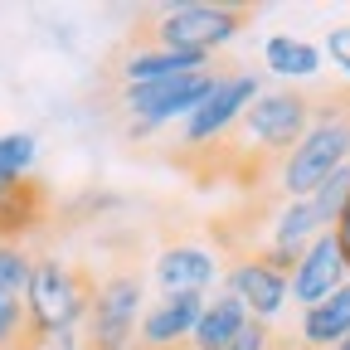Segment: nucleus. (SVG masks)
Listing matches in <instances>:
<instances>
[{
	"instance_id": "nucleus-7",
	"label": "nucleus",
	"mask_w": 350,
	"mask_h": 350,
	"mask_svg": "<svg viewBox=\"0 0 350 350\" xmlns=\"http://www.w3.org/2000/svg\"><path fill=\"white\" fill-rule=\"evenodd\" d=\"M214 68L209 73H185V78H165V83H142V88H122V107L131 117V137H151V131L185 122L214 88Z\"/></svg>"
},
{
	"instance_id": "nucleus-15",
	"label": "nucleus",
	"mask_w": 350,
	"mask_h": 350,
	"mask_svg": "<svg viewBox=\"0 0 350 350\" xmlns=\"http://www.w3.org/2000/svg\"><path fill=\"white\" fill-rule=\"evenodd\" d=\"M262 68L282 83H306L326 68V54H321V44L301 39V34H268L262 39Z\"/></svg>"
},
{
	"instance_id": "nucleus-18",
	"label": "nucleus",
	"mask_w": 350,
	"mask_h": 350,
	"mask_svg": "<svg viewBox=\"0 0 350 350\" xmlns=\"http://www.w3.org/2000/svg\"><path fill=\"white\" fill-rule=\"evenodd\" d=\"M39 219H44V195L34 180L5 190L0 195V243H20V234H29Z\"/></svg>"
},
{
	"instance_id": "nucleus-10",
	"label": "nucleus",
	"mask_w": 350,
	"mask_h": 350,
	"mask_svg": "<svg viewBox=\"0 0 350 350\" xmlns=\"http://www.w3.org/2000/svg\"><path fill=\"white\" fill-rule=\"evenodd\" d=\"M345 282H350V262H345V248H340L336 229H326L312 248L292 262V273H287V292H292L297 312H306V306L336 297Z\"/></svg>"
},
{
	"instance_id": "nucleus-24",
	"label": "nucleus",
	"mask_w": 350,
	"mask_h": 350,
	"mask_svg": "<svg viewBox=\"0 0 350 350\" xmlns=\"http://www.w3.org/2000/svg\"><path fill=\"white\" fill-rule=\"evenodd\" d=\"M336 350H350V336H345V340H340V345H336Z\"/></svg>"
},
{
	"instance_id": "nucleus-1",
	"label": "nucleus",
	"mask_w": 350,
	"mask_h": 350,
	"mask_svg": "<svg viewBox=\"0 0 350 350\" xmlns=\"http://www.w3.org/2000/svg\"><path fill=\"white\" fill-rule=\"evenodd\" d=\"M93 278L78 262L44 253L25 282V350H83Z\"/></svg>"
},
{
	"instance_id": "nucleus-5",
	"label": "nucleus",
	"mask_w": 350,
	"mask_h": 350,
	"mask_svg": "<svg viewBox=\"0 0 350 350\" xmlns=\"http://www.w3.org/2000/svg\"><path fill=\"white\" fill-rule=\"evenodd\" d=\"M317 117V103L297 93V88H262L258 103L243 112L239 122V137H243V151L248 156H262V161H282L301 137H306V126H312Z\"/></svg>"
},
{
	"instance_id": "nucleus-12",
	"label": "nucleus",
	"mask_w": 350,
	"mask_h": 350,
	"mask_svg": "<svg viewBox=\"0 0 350 350\" xmlns=\"http://www.w3.org/2000/svg\"><path fill=\"white\" fill-rule=\"evenodd\" d=\"M204 312L200 292H175V297H151L146 317H142V336L137 350H190L195 321Z\"/></svg>"
},
{
	"instance_id": "nucleus-20",
	"label": "nucleus",
	"mask_w": 350,
	"mask_h": 350,
	"mask_svg": "<svg viewBox=\"0 0 350 350\" xmlns=\"http://www.w3.org/2000/svg\"><path fill=\"white\" fill-rule=\"evenodd\" d=\"M0 350H25V297L0 292Z\"/></svg>"
},
{
	"instance_id": "nucleus-17",
	"label": "nucleus",
	"mask_w": 350,
	"mask_h": 350,
	"mask_svg": "<svg viewBox=\"0 0 350 350\" xmlns=\"http://www.w3.org/2000/svg\"><path fill=\"white\" fill-rule=\"evenodd\" d=\"M39 165V131H0V195L15 190V185H29V175Z\"/></svg>"
},
{
	"instance_id": "nucleus-22",
	"label": "nucleus",
	"mask_w": 350,
	"mask_h": 350,
	"mask_svg": "<svg viewBox=\"0 0 350 350\" xmlns=\"http://www.w3.org/2000/svg\"><path fill=\"white\" fill-rule=\"evenodd\" d=\"M321 54H326L336 68H345V64H350V25H331V29H326Z\"/></svg>"
},
{
	"instance_id": "nucleus-3",
	"label": "nucleus",
	"mask_w": 350,
	"mask_h": 350,
	"mask_svg": "<svg viewBox=\"0 0 350 350\" xmlns=\"http://www.w3.org/2000/svg\"><path fill=\"white\" fill-rule=\"evenodd\" d=\"M146 317V278L131 268H112L93 278V301L83 321V350H137Z\"/></svg>"
},
{
	"instance_id": "nucleus-16",
	"label": "nucleus",
	"mask_w": 350,
	"mask_h": 350,
	"mask_svg": "<svg viewBox=\"0 0 350 350\" xmlns=\"http://www.w3.org/2000/svg\"><path fill=\"white\" fill-rule=\"evenodd\" d=\"M248 321H253V317L243 312V301H239V297H229L224 287H219V292H209V297H204V312H200V321H195L190 350H224V345H229Z\"/></svg>"
},
{
	"instance_id": "nucleus-11",
	"label": "nucleus",
	"mask_w": 350,
	"mask_h": 350,
	"mask_svg": "<svg viewBox=\"0 0 350 350\" xmlns=\"http://www.w3.org/2000/svg\"><path fill=\"white\" fill-rule=\"evenodd\" d=\"M321 234H326V219L317 214L312 200H282V204L273 209V219H268V239H262L258 253L268 258L273 268L292 273V262L312 248Z\"/></svg>"
},
{
	"instance_id": "nucleus-23",
	"label": "nucleus",
	"mask_w": 350,
	"mask_h": 350,
	"mask_svg": "<svg viewBox=\"0 0 350 350\" xmlns=\"http://www.w3.org/2000/svg\"><path fill=\"white\" fill-rule=\"evenodd\" d=\"M340 78H345V83H350V64H345V68H340Z\"/></svg>"
},
{
	"instance_id": "nucleus-2",
	"label": "nucleus",
	"mask_w": 350,
	"mask_h": 350,
	"mask_svg": "<svg viewBox=\"0 0 350 350\" xmlns=\"http://www.w3.org/2000/svg\"><path fill=\"white\" fill-rule=\"evenodd\" d=\"M340 165H350V98H326L306 137L278 161L273 185L282 190V200H312Z\"/></svg>"
},
{
	"instance_id": "nucleus-8",
	"label": "nucleus",
	"mask_w": 350,
	"mask_h": 350,
	"mask_svg": "<svg viewBox=\"0 0 350 350\" xmlns=\"http://www.w3.org/2000/svg\"><path fill=\"white\" fill-rule=\"evenodd\" d=\"M219 287H224L229 297L243 301V312L262 326H278L282 312L292 306V292H287V273L273 268L268 258H262L258 248L253 253H239L234 262H224V278H219Z\"/></svg>"
},
{
	"instance_id": "nucleus-19",
	"label": "nucleus",
	"mask_w": 350,
	"mask_h": 350,
	"mask_svg": "<svg viewBox=\"0 0 350 350\" xmlns=\"http://www.w3.org/2000/svg\"><path fill=\"white\" fill-rule=\"evenodd\" d=\"M312 204H317V214L326 219V229H336V219H340L345 204H350V165H340L331 180H321V190L312 195Z\"/></svg>"
},
{
	"instance_id": "nucleus-21",
	"label": "nucleus",
	"mask_w": 350,
	"mask_h": 350,
	"mask_svg": "<svg viewBox=\"0 0 350 350\" xmlns=\"http://www.w3.org/2000/svg\"><path fill=\"white\" fill-rule=\"evenodd\" d=\"M273 345H278V331H273V326L248 321V326H243V331H239V336H234L224 350H273Z\"/></svg>"
},
{
	"instance_id": "nucleus-9",
	"label": "nucleus",
	"mask_w": 350,
	"mask_h": 350,
	"mask_svg": "<svg viewBox=\"0 0 350 350\" xmlns=\"http://www.w3.org/2000/svg\"><path fill=\"white\" fill-rule=\"evenodd\" d=\"M224 278V262L209 243H195V239H180V243H165L156 258H151V287L161 297H175V292H200L209 297Z\"/></svg>"
},
{
	"instance_id": "nucleus-14",
	"label": "nucleus",
	"mask_w": 350,
	"mask_h": 350,
	"mask_svg": "<svg viewBox=\"0 0 350 350\" xmlns=\"http://www.w3.org/2000/svg\"><path fill=\"white\" fill-rule=\"evenodd\" d=\"M345 336H350V282L336 297L306 306L297 317V345L301 350H336Z\"/></svg>"
},
{
	"instance_id": "nucleus-4",
	"label": "nucleus",
	"mask_w": 350,
	"mask_h": 350,
	"mask_svg": "<svg viewBox=\"0 0 350 350\" xmlns=\"http://www.w3.org/2000/svg\"><path fill=\"white\" fill-rule=\"evenodd\" d=\"M243 10L234 5H214V0H180V5H165L151 25V44L175 54H200L214 59L224 44H234L243 34Z\"/></svg>"
},
{
	"instance_id": "nucleus-6",
	"label": "nucleus",
	"mask_w": 350,
	"mask_h": 350,
	"mask_svg": "<svg viewBox=\"0 0 350 350\" xmlns=\"http://www.w3.org/2000/svg\"><path fill=\"white\" fill-rule=\"evenodd\" d=\"M258 93H262V78H258V73H248V68L219 73L214 88H209V98L180 122V142H185L190 151H204V146H214V142H224L229 131H239V122H243V112L258 103Z\"/></svg>"
},
{
	"instance_id": "nucleus-13",
	"label": "nucleus",
	"mask_w": 350,
	"mask_h": 350,
	"mask_svg": "<svg viewBox=\"0 0 350 350\" xmlns=\"http://www.w3.org/2000/svg\"><path fill=\"white\" fill-rule=\"evenodd\" d=\"M122 88H142V83H165V78H185V73H209V59L200 54H175V49H161V44H142L131 49L122 64Z\"/></svg>"
}]
</instances>
